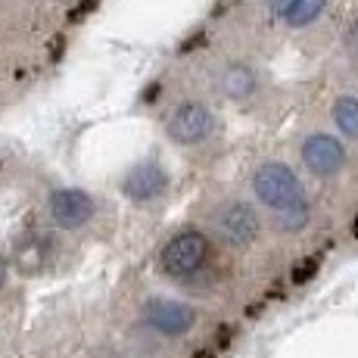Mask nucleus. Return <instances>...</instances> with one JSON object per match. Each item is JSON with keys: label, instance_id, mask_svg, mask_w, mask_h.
Wrapping results in <instances>:
<instances>
[{"label": "nucleus", "instance_id": "f257e3e1", "mask_svg": "<svg viewBox=\"0 0 358 358\" xmlns=\"http://www.w3.org/2000/svg\"><path fill=\"white\" fill-rule=\"evenodd\" d=\"M212 256V243L203 231H178L169 243L162 246L159 252V268L165 278H175V280H190L209 265Z\"/></svg>", "mask_w": 358, "mask_h": 358}, {"label": "nucleus", "instance_id": "f03ea898", "mask_svg": "<svg viewBox=\"0 0 358 358\" xmlns=\"http://www.w3.org/2000/svg\"><path fill=\"white\" fill-rule=\"evenodd\" d=\"M252 190H256V196L274 212H287V209H293V206L306 203V196H302V181L284 162L259 165L256 175H252Z\"/></svg>", "mask_w": 358, "mask_h": 358}, {"label": "nucleus", "instance_id": "7ed1b4c3", "mask_svg": "<svg viewBox=\"0 0 358 358\" xmlns=\"http://www.w3.org/2000/svg\"><path fill=\"white\" fill-rule=\"evenodd\" d=\"M212 228H215L222 243L234 246V250H246V246L256 243L259 237V215L250 203H240V199H228L212 212Z\"/></svg>", "mask_w": 358, "mask_h": 358}, {"label": "nucleus", "instance_id": "20e7f679", "mask_svg": "<svg viewBox=\"0 0 358 358\" xmlns=\"http://www.w3.org/2000/svg\"><path fill=\"white\" fill-rule=\"evenodd\" d=\"M141 318H143V324L153 330V334L175 340V336H184V334H190V330H194V324H196V308L187 306V302H181V299L153 296V299L143 302Z\"/></svg>", "mask_w": 358, "mask_h": 358}, {"label": "nucleus", "instance_id": "39448f33", "mask_svg": "<svg viewBox=\"0 0 358 358\" xmlns=\"http://www.w3.org/2000/svg\"><path fill=\"white\" fill-rule=\"evenodd\" d=\"M212 131H215V115H212V109L206 103L196 100L181 103L169 119V137L175 143H184V147L206 141Z\"/></svg>", "mask_w": 358, "mask_h": 358}, {"label": "nucleus", "instance_id": "423d86ee", "mask_svg": "<svg viewBox=\"0 0 358 358\" xmlns=\"http://www.w3.org/2000/svg\"><path fill=\"white\" fill-rule=\"evenodd\" d=\"M169 184H171L169 171H165L162 162H156V159L137 162L134 169H128V175L122 178V190H125V196L134 199V203L159 199L165 190H169Z\"/></svg>", "mask_w": 358, "mask_h": 358}, {"label": "nucleus", "instance_id": "0eeeda50", "mask_svg": "<svg viewBox=\"0 0 358 358\" xmlns=\"http://www.w3.org/2000/svg\"><path fill=\"white\" fill-rule=\"evenodd\" d=\"M302 162L312 175L318 178H334L346 165V147L330 134H312L302 143Z\"/></svg>", "mask_w": 358, "mask_h": 358}, {"label": "nucleus", "instance_id": "6e6552de", "mask_svg": "<svg viewBox=\"0 0 358 358\" xmlns=\"http://www.w3.org/2000/svg\"><path fill=\"white\" fill-rule=\"evenodd\" d=\"M94 199L85 194V190L75 187H63L50 194V218L57 222V228L63 231H78L85 228L87 222L94 218Z\"/></svg>", "mask_w": 358, "mask_h": 358}, {"label": "nucleus", "instance_id": "1a4fd4ad", "mask_svg": "<svg viewBox=\"0 0 358 358\" xmlns=\"http://www.w3.org/2000/svg\"><path fill=\"white\" fill-rule=\"evenodd\" d=\"M222 91H224V97H231V100H250L252 94L259 91L256 69H250L243 63H231L222 72Z\"/></svg>", "mask_w": 358, "mask_h": 358}, {"label": "nucleus", "instance_id": "9d476101", "mask_svg": "<svg viewBox=\"0 0 358 358\" xmlns=\"http://www.w3.org/2000/svg\"><path fill=\"white\" fill-rule=\"evenodd\" d=\"M334 122L346 137H358V100L340 97L334 103Z\"/></svg>", "mask_w": 358, "mask_h": 358}, {"label": "nucleus", "instance_id": "9b49d317", "mask_svg": "<svg viewBox=\"0 0 358 358\" xmlns=\"http://www.w3.org/2000/svg\"><path fill=\"white\" fill-rule=\"evenodd\" d=\"M327 0H296L293 10L287 13V25H293V29H306V25H312L315 19L324 13Z\"/></svg>", "mask_w": 358, "mask_h": 358}, {"label": "nucleus", "instance_id": "f8f14e48", "mask_svg": "<svg viewBox=\"0 0 358 358\" xmlns=\"http://www.w3.org/2000/svg\"><path fill=\"white\" fill-rule=\"evenodd\" d=\"M308 224V203H302V206H293V209H287V212H278V228L280 231H302Z\"/></svg>", "mask_w": 358, "mask_h": 358}, {"label": "nucleus", "instance_id": "ddd939ff", "mask_svg": "<svg viewBox=\"0 0 358 358\" xmlns=\"http://www.w3.org/2000/svg\"><path fill=\"white\" fill-rule=\"evenodd\" d=\"M343 47H346V53L358 57V19H352L346 25V31H343Z\"/></svg>", "mask_w": 358, "mask_h": 358}, {"label": "nucleus", "instance_id": "4468645a", "mask_svg": "<svg viewBox=\"0 0 358 358\" xmlns=\"http://www.w3.org/2000/svg\"><path fill=\"white\" fill-rule=\"evenodd\" d=\"M318 265H321V259L315 256V259H306L302 265H296V271H293V280H308L315 271H318Z\"/></svg>", "mask_w": 358, "mask_h": 358}, {"label": "nucleus", "instance_id": "2eb2a0df", "mask_svg": "<svg viewBox=\"0 0 358 358\" xmlns=\"http://www.w3.org/2000/svg\"><path fill=\"white\" fill-rule=\"evenodd\" d=\"M293 3H296V0H268V6H271L278 16H287V13L293 10Z\"/></svg>", "mask_w": 358, "mask_h": 358}, {"label": "nucleus", "instance_id": "dca6fc26", "mask_svg": "<svg viewBox=\"0 0 358 358\" xmlns=\"http://www.w3.org/2000/svg\"><path fill=\"white\" fill-rule=\"evenodd\" d=\"M6 284V265H3V259H0V287Z\"/></svg>", "mask_w": 358, "mask_h": 358}, {"label": "nucleus", "instance_id": "f3484780", "mask_svg": "<svg viewBox=\"0 0 358 358\" xmlns=\"http://www.w3.org/2000/svg\"><path fill=\"white\" fill-rule=\"evenodd\" d=\"M355 234H358V222H355Z\"/></svg>", "mask_w": 358, "mask_h": 358}]
</instances>
